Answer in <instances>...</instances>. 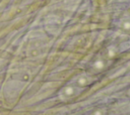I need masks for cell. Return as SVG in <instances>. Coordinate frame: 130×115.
I'll return each instance as SVG.
<instances>
[{
  "label": "cell",
  "instance_id": "1",
  "mask_svg": "<svg viewBox=\"0 0 130 115\" xmlns=\"http://www.w3.org/2000/svg\"><path fill=\"white\" fill-rule=\"evenodd\" d=\"M85 84H86V79L82 78V79H79L78 80V85L79 86H84Z\"/></svg>",
  "mask_w": 130,
  "mask_h": 115
},
{
  "label": "cell",
  "instance_id": "2",
  "mask_svg": "<svg viewBox=\"0 0 130 115\" xmlns=\"http://www.w3.org/2000/svg\"><path fill=\"white\" fill-rule=\"evenodd\" d=\"M65 93H66L67 95H71V94L73 93V89H72V88H66Z\"/></svg>",
  "mask_w": 130,
  "mask_h": 115
},
{
  "label": "cell",
  "instance_id": "3",
  "mask_svg": "<svg viewBox=\"0 0 130 115\" xmlns=\"http://www.w3.org/2000/svg\"><path fill=\"white\" fill-rule=\"evenodd\" d=\"M95 67H96V68H102V67H103V63H102V62L95 63Z\"/></svg>",
  "mask_w": 130,
  "mask_h": 115
}]
</instances>
